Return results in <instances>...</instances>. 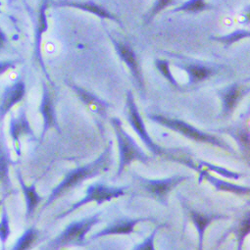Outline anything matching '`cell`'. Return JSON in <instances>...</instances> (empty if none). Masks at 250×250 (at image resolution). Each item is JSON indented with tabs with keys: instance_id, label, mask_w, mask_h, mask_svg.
Instances as JSON below:
<instances>
[{
	"instance_id": "cell-15",
	"label": "cell",
	"mask_w": 250,
	"mask_h": 250,
	"mask_svg": "<svg viewBox=\"0 0 250 250\" xmlns=\"http://www.w3.org/2000/svg\"><path fill=\"white\" fill-rule=\"evenodd\" d=\"M218 132L225 133L230 136L237 144L240 152L246 162L250 165V129L244 124L234 125L218 130Z\"/></svg>"
},
{
	"instance_id": "cell-1",
	"label": "cell",
	"mask_w": 250,
	"mask_h": 250,
	"mask_svg": "<svg viewBox=\"0 0 250 250\" xmlns=\"http://www.w3.org/2000/svg\"><path fill=\"white\" fill-rule=\"evenodd\" d=\"M111 154H112V142H109L108 146L105 147L104 151L96 158L94 161L73 169L70 171L64 179L60 182V184L55 187L46 201L43 203L42 207V211H44L48 206H50L55 200L63 196L66 192L72 190L77 188L84 181L94 178L103 172H106L111 164Z\"/></svg>"
},
{
	"instance_id": "cell-17",
	"label": "cell",
	"mask_w": 250,
	"mask_h": 250,
	"mask_svg": "<svg viewBox=\"0 0 250 250\" xmlns=\"http://www.w3.org/2000/svg\"><path fill=\"white\" fill-rule=\"evenodd\" d=\"M68 85L75 91V93L78 95V97L81 99V101L87 106L91 111L98 114L101 117H105L107 113V109L110 106L108 102L105 100L99 98L92 92L77 85L74 83H68Z\"/></svg>"
},
{
	"instance_id": "cell-16",
	"label": "cell",
	"mask_w": 250,
	"mask_h": 250,
	"mask_svg": "<svg viewBox=\"0 0 250 250\" xmlns=\"http://www.w3.org/2000/svg\"><path fill=\"white\" fill-rule=\"evenodd\" d=\"M199 183L205 179L209 184H211L216 190L224 191V192H230L237 195H250V187H244L235 185L224 180H221L204 169H200L199 171Z\"/></svg>"
},
{
	"instance_id": "cell-8",
	"label": "cell",
	"mask_w": 250,
	"mask_h": 250,
	"mask_svg": "<svg viewBox=\"0 0 250 250\" xmlns=\"http://www.w3.org/2000/svg\"><path fill=\"white\" fill-rule=\"evenodd\" d=\"M110 40L116 49L117 54L119 55L120 59L127 65V67L129 68V70L131 71L132 76L134 77L139 89L143 92L146 91L145 89V80L143 77V73H142V68L140 66L137 54L135 53V51L133 50V48L124 42H117L116 40H114L111 36H110Z\"/></svg>"
},
{
	"instance_id": "cell-7",
	"label": "cell",
	"mask_w": 250,
	"mask_h": 250,
	"mask_svg": "<svg viewBox=\"0 0 250 250\" xmlns=\"http://www.w3.org/2000/svg\"><path fill=\"white\" fill-rule=\"evenodd\" d=\"M142 188L151 194L152 197L157 199L160 203L167 205V198L169 193L177 188L180 184L183 182L190 179V176H173L170 178H165V179H160V180H150V179H146V178H141L138 176Z\"/></svg>"
},
{
	"instance_id": "cell-36",
	"label": "cell",
	"mask_w": 250,
	"mask_h": 250,
	"mask_svg": "<svg viewBox=\"0 0 250 250\" xmlns=\"http://www.w3.org/2000/svg\"><path fill=\"white\" fill-rule=\"evenodd\" d=\"M0 6H1V2H0ZM0 13H1V9H0Z\"/></svg>"
},
{
	"instance_id": "cell-21",
	"label": "cell",
	"mask_w": 250,
	"mask_h": 250,
	"mask_svg": "<svg viewBox=\"0 0 250 250\" xmlns=\"http://www.w3.org/2000/svg\"><path fill=\"white\" fill-rule=\"evenodd\" d=\"M178 66L183 68L188 73L189 84H195L200 82H203L209 79L214 73L213 69L202 64H185Z\"/></svg>"
},
{
	"instance_id": "cell-20",
	"label": "cell",
	"mask_w": 250,
	"mask_h": 250,
	"mask_svg": "<svg viewBox=\"0 0 250 250\" xmlns=\"http://www.w3.org/2000/svg\"><path fill=\"white\" fill-rule=\"evenodd\" d=\"M189 217L191 222L193 223L197 234H198V250H203V241L205 230L209 227L211 223L216 220L225 218L224 215H216V214H203L199 213L195 210H189Z\"/></svg>"
},
{
	"instance_id": "cell-6",
	"label": "cell",
	"mask_w": 250,
	"mask_h": 250,
	"mask_svg": "<svg viewBox=\"0 0 250 250\" xmlns=\"http://www.w3.org/2000/svg\"><path fill=\"white\" fill-rule=\"evenodd\" d=\"M125 189H126V188L109 187V186L99 184V183L90 185L86 188L84 196L81 200L75 202L68 210L59 214L57 216V219H63V218L67 217L68 215H70L71 213L75 212L76 210H79L81 207H83L90 202H96L98 205H100L104 202L111 201L112 199L121 197V196L125 195Z\"/></svg>"
},
{
	"instance_id": "cell-4",
	"label": "cell",
	"mask_w": 250,
	"mask_h": 250,
	"mask_svg": "<svg viewBox=\"0 0 250 250\" xmlns=\"http://www.w3.org/2000/svg\"><path fill=\"white\" fill-rule=\"evenodd\" d=\"M110 121L116 134L119 148V167L117 171V177H119L132 162L140 161L142 163H147L150 158L140 147L132 136L125 131L119 118L114 117Z\"/></svg>"
},
{
	"instance_id": "cell-32",
	"label": "cell",
	"mask_w": 250,
	"mask_h": 250,
	"mask_svg": "<svg viewBox=\"0 0 250 250\" xmlns=\"http://www.w3.org/2000/svg\"><path fill=\"white\" fill-rule=\"evenodd\" d=\"M16 66V62L14 60H7V61H1L0 62V76L3 75L4 73L14 69Z\"/></svg>"
},
{
	"instance_id": "cell-34",
	"label": "cell",
	"mask_w": 250,
	"mask_h": 250,
	"mask_svg": "<svg viewBox=\"0 0 250 250\" xmlns=\"http://www.w3.org/2000/svg\"><path fill=\"white\" fill-rule=\"evenodd\" d=\"M7 42H8L7 36L4 34L2 29L0 28V50H2L6 46Z\"/></svg>"
},
{
	"instance_id": "cell-14",
	"label": "cell",
	"mask_w": 250,
	"mask_h": 250,
	"mask_svg": "<svg viewBox=\"0 0 250 250\" xmlns=\"http://www.w3.org/2000/svg\"><path fill=\"white\" fill-rule=\"evenodd\" d=\"M48 6L47 1H43L40 7L39 10V16H38V23L36 27V35H35V56L38 60L40 66L42 67L43 73L46 75L48 81L53 84L51 79L48 76V73L46 72L45 65L43 63L42 55V36L48 29V23H47V17H46V9Z\"/></svg>"
},
{
	"instance_id": "cell-19",
	"label": "cell",
	"mask_w": 250,
	"mask_h": 250,
	"mask_svg": "<svg viewBox=\"0 0 250 250\" xmlns=\"http://www.w3.org/2000/svg\"><path fill=\"white\" fill-rule=\"evenodd\" d=\"M17 179H18V182L21 186V189L23 191V194L25 196L26 209H27L26 210V218H27V220H29L35 214L38 206L40 205V203L42 200V197L37 191V188H36L35 184H33L31 186L26 185V183L24 182V179H23L19 170L17 171Z\"/></svg>"
},
{
	"instance_id": "cell-11",
	"label": "cell",
	"mask_w": 250,
	"mask_h": 250,
	"mask_svg": "<svg viewBox=\"0 0 250 250\" xmlns=\"http://www.w3.org/2000/svg\"><path fill=\"white\" fill-rule=\"evenodd\" d=\"M26 94V83L19 80L7 86L2 94L0 102V122H2L11 109L17 105Z\"/></svg>"
},
{
	"instance_id": "cell-25",
	"label": "cell",
	"mask_w": 250,
	"mask_h": 250,
	"mask_svg": "<svg viewBox=\"0 0 250 250\" xmlns=\"http://www.w3.org/2000/svg\"><path fill=\"white\" fill-rule=\"evenodd\" d=\"M205 168L204 170H206L207 172H214V173H217L219 174L221 177H224L226 179H231V180H238L242 175L239 174V173H236V172H232V171H229L224 167H220V166H217V165H214L212 163H209V162H206V161H201L199 160L198 161V166L196 165V168L195 170L198 172L201 168Z\"/></svg>"
},
{
	"instance_id": "cell-23",
	"label": "cell",
	"mask_w": 250,
	"mask_h": 250,
	"mask_svg": "<svg viewBox=\"0 0 250 250\" xmlns=\"http://www.w3.org/2000/svg\"><path fill=\"white\" fill-rule=\"evenodd\" d=\"M39 234V229L35 226H32L21 234V236L14 243L11 250H30L38 239Z\"/></svg>"
},
{
	"instance_id": "cell-5",
	"label": "cell",
	"mask_w": 250,
	"mask_h": 250,
	"mask_svg": "<svg viewBox=\"0 0 250 250\" xmlns=\"http://www.w3.org/2000/svg\"><path fill=\"white\" fill-rule=\"evenodd\" d=\"M126 109H127V119L130 125L133 127L135 132L139 135V137L144 142V144L150 150V152L156 156H166L167 159L169 160L173 156V154L171 153L172 150L165 149L153 142V140L151 139V137L147 132L145 122L139 111L138 105L136 104L134 94L131 90H128L127 92Z\"/></svg>"
},
{
	"instance_id": "cell-26",
	"label": "cell",
	"mask_w": 250,
	"mask_h": 250,
	"mask_svg": "<svg viewBox=\"0 0 250 250\" xmlns=\"http://www.w3.org/2000/svg\"><path fill=\"white\" fill-rule=\"evenodd\" d=\"M11 234L10 220L9 215L6 209V206L3 204L1 207V219H0V243H1V250H5L6 243Z\"/></svg>"
},
{
	"instance_id": "cell-18",
	"label": "cell",
	"mask_w": 250,
	"mask_h": 250,
	"mask_svg": "<svg viewBox=\"0 0 250 250\" xmlns=\"http://www.w3.org/2000/svg\"><path fill=\"white\" fill-rule=\"evenodd\" d=\"M60 7H73V8H78L85 12H89L101 19H109L117 24H119L121 27H123L121 21L119 18H117L114 14L109 12L106 8L103 6L95 3L94 1H60L56 3Z\"/></svg>"
},
{
	"instance_id": "cell-28",
	"label": "cell",
	"mask_w": 250,
	"mask_h": 250,
	"mask_svg": "<svg viewBox=\"0 0 250 250\" xmlns=\"http://www.w3.org/2000/svg\"><path fill=\"white\" fill-rule=\"evenodd\" d=\"M250 38V31L247 30H235L234 32L228 34L222 37H211L212 41L220 42L225 45V47H229L234 42H237L243 39Z\"/></svg>"
},
{
	"instance_id": "cell-2",
	"label": "cell",
	"mask_w": 250,
	"mask_h": 250,
	"mask_svg": "<svg viewBox=\"0 0 250 250\" xmlns=\"http://www.w3.org/2000/svg\"><path fill=\"white\" fill-rule=\"evenodd\" d=\"M102 212L70 223L57 236L51 239L43 250H62L68 247L84 246L86 235L92 228L101 222Z\"/></svg>"
},
{
	"instance_id": "cell-9",
	"label": "cell",
	"mask_w": 250,
	"mask_h": 250,
	"mask_svg": "<svg viewBox=\"0 0 250 250\" xmlns=\"http://www.w3.org/2000/svg\"><path fill=\"white\" fill-rule=\"evenodd\" d=\"M9 134L12 139L14 151L17 154V156L20 157L22 154V145L20 140L21 137L30 136L32 138H35L34 131L27 118V114L25 110H21V112L17 117H15L14 115L11 116Z\"/></svg>"
},
{
	"instance_id": "cell-27",
	"label": "cell",
	"mask_w": 250,
	"mask_h": 250,
	"mask_svg": "<svg viewBox=\"0 0 250 250\" xmlns=\"http://www.w3.org/2000/svg\"><path fill=\"white\" fill-rule=\"evenodd\" d=\"M212 5L207 3L204 0H188L183 3L181 6L174 8L171 10L172 13L175 12H189V13H197L207 9H212Z\"/></svg>"
},
{
	"instance_id": "cell-24",
	"label": "cell",
	"mask_w": 250,
	"mask_h": 250,
	"mask_svg": "<svg viewBox=\"0 0 250 250\" xmlns=\"http://www.w3.org/2000/svg\"><path fill=\"white\" fill-rule=\"evenodd\" d=\"M236 236V250H243L244 240L250 233V211L246 212L234 229Z\"/></svg>"
},
{
	"instance_id": "cell-22",
	"label": "cell",
	"mask_w": 250,
	"mask_h": 250,
	"mask_svg": "<svg viewBox=\"0 0 250 250\" xmlns=\"http://www.w3.org/2000/svg\"><path fill=\"white\" fill-rule=\"evenodd\" d=\"M11 165V159L9 152L2 141H0V185L10 188L11 182L9 177V170Z\"/></svg>"
},
{
	"instance_id": "cell-35",
	"label": "cell",
	"mask_w": 250,
	"mask_h": 250,
	"mask_svg": "<svg viewBox=\"0 0 250 250\" xmlns=\"http://www.w3.org/2000/svg\"><path fill=\"white\" fill-rule=\"evenodd\" d=\"M4 199H5V198H2V199H0V209H1V207H2V205H3Z\"/></svg>"
},
{
	"instance_id": "cell-13",
	"label": "cell",
	"mask_w": 250,
	"mask_h": 250,
	"mask_svg": "<svg viewBox=\"0 0 250 250\" xmlns=\"http://www.w3.org/2000/svg\"><path fill=\"white\" fill-rule=\"evenodd\" d=\"M150 218H138V219H123L115 221L108 225L106 228L94 233L90 239H96L108 235H119V234H131L135 231L136 227L145 221H150Z\"/></svg>"
},
{
	"instance_id": "cell-30",
	"label": "cell",
	"mask_w": 250,
	"mask_h": 250,
	"mask_svg": "<svg viewBox=\"0 0 250 250\" xmlns=\"http://www.w3.org/2000/svg\"><path fill=\"white\" fill-rule=\"evenodd\" d=\"M176 3L174 0H157L154 2L152 8L147 12V14L145 17V24H149L152 19L163 9L167 8L169 5Z\"/></svg>"
},
{
	"instance_id": "cell-10",
	"label": "cell",
	"mask_w": 250,
	"mask_h": 250,
	"mask_svg": "<svg viewBox=\"0 0 250 250\" xmlns=\"http://www.w3.org/2000/svg\"><path fill=\"white\" fill-rule=\"evenodd\" d=\"M39 112L42 116L43 121V128H42V140L44 139L46 133L50 129H55L58 133H61V129L57 122L56 112L54 108V104L49 92V89L45 83H43V92H42V99L41 106L39 108Z\"/></svg>"
},
{
	"instance_id": "cell-3",
	"label": "cell",
	"mask_w": 250,
	"mask_h": 250,
	"mask_svg": "<svg viewBox=\"0 0 250 250\" xmlns=\"http://www.w3.org/2000/svg\"><path fill=\"white\" fill-rule=\"evenodd\" d=\"M148 119L158 123L161 126L170 129L191 141L197 142V143H202V144H207V145H212L215 146L221 149H224L231 154H234V150L228 145L226 144L224 141H222L221 139L204 133L198 129H196L195 127L191 126L188 123L179 120V119H172V118H168L162 115H156V114H152V115H148L147 116Z\"/></svg>"
},
{
	"instance_id": "cell-31",
	"label": "cell",
	"mask_w": 250,
	"mask_h": 250,
	"mask_svg": "<svg viewBox=\"0 0 250 250\" xmlns=\"http://www.w3.org/2000/svg\"><path fill=\"white\" fill-rule=\"evenodd\" d=\"M160 226H157L153 231L140 244H138L133 250H156L155 248V236Z\"/></svg>"
},
{
	"instance_id": "cell-37",
	"label": "cell",
	"mask_w": 250,
	"mask_h": 250,
	"mask_svg": "<svg viewBox=\"0 0 250 250\" xmlns=\"http://www.w3.org/2000/svg\"><path fill=\"white\" fill-rule=\"evenodd\" d=\"M245 81H246V82H247V81H250V79H247V80H245Z\"/></svg>"
},
{
	"instance_id": "cell-12",
	"label": "cell",
	"mask_w": 250,
	"mask_h": 250,
	"mask_svg": "<svg viewBox=\"0 0 250 250\" xmlns=\"http://www.w3.org/2000/svg\"><path fill=\"white\" fill-rule=\"evenodd\" d=\"M248 90H250V87L243 86L236 83L224 88L220 92V97L222 100V116L229 117L230 114H232L240 99Z\"/></svg>"
},
{
	"instance_id": "cell-29",
	"label": "cell",
	"mask_w": 250,
	"mask_h": 250,
	"mask_svg": "<svg viewBox=\"0 0 250 250\" xmlns=\"http://www.w3.org/2000/svg\"><path fill=\"white\" fill-rule=\"evenodd\" d=\"M155 66L159 73L174 86H179L178 82L175 80L171 70H170V63L168 60H163V59H156L155 60Z\"/></svg>"
},
{
	"instance_id": "cell-33",
	"label": "cell",
	"mask_w": 250,
	"mask_h": 250,
	"mask_svg": "<svg viewBox=\"0 0 250 250\" xmlns=\"http://www.w3.org/2000/svg\"><path fill=\"white\" fill-rule=\"evenodd\" d=\"M241 24L242 25H249L250 24V5H248L243 13L241 14Z\"/></svg>"
}]
</instances>
